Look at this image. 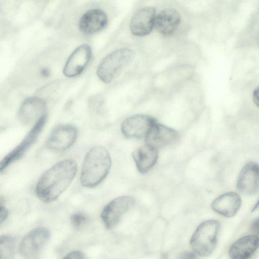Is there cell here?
<instances>
[{
  "label": "cell",
  "instance_id": "83f0119b",
  "mask_svg": "<svg viewBox=\"0 0 259 259\" xmlns=\"http://www.w3.org/2000/svg\"><path fill=\"white\" fill-rule=\"evenodd\" d=\"M258 208H259V198L257 200L256 202L254 204V206L252 208V211H255Z\"/></svg>",
  "mask_w": 259,
  "mask_h": 259
},
{
  "label": "cell",
  "instance_id": "e0dca14e",
  "mask_svg": "<svg viewBox=\"0 0 259 259\" xmlns=\"http://www.w3.org/2000/svg\"><path fill=\"white\" fill-rule=\"evenodd\" d=\"M132 157L139 171L144 174L156 164L158 158V149L145 144L136 148L132 153Z\"/></svg>",
  "mask_w": 259,
  "mask_h": 259
},
{
  "label": "cell",
  "instance_id": "ffe728a7",
  "mask_svg": "<svg viewBox=\"0 0 259 259\" xmlns=\"http://www.w3.org/2000/svg\"><path fill=\"white\" fill-rule=\"evenodd\" d=\"M15 247L14 239L10 236H2L0 238V259H11Z\"/></svg>",
  "mask_w": 259,
  "mask_h": 259
},
{
  "label": "cell",
  "instance_id": "9c48e42d",
  "mask_svg": "<svg viewBox=\"0 0 259 259\" xmlns=\"http://www.w3.org/2000/svg\"><path fill=\"white\" fill-rule=\"evenodd\" d=\"M92 49L87 44H83L71 53L63 68V72L68 77L79 75L84 70L92 57Z\"/></svg>",
  "mask_w": 259,
  "mask_h": 259
},
{
  "label": "cell",
  "instance_id": "cb8c5ba5",
  "mask_svg": "<svg viewBox=\"0 0 259 259\" xmlns=\"http://www.w3.org/2000/svg\"><path fill=\"white\" fill-rule=\"evenodd\" d=\"M180 259H197V257L193 252L186 251L181 255Z\"/></svg>",
  "mask_w": 259,
  "mask_h": 259
},
{
  "label": "cell",
  "instance_id": "f546056e",
  "mask_svg": "<svg viewBox=\"0 0 259 259\" xmlns=\"http://www.w3.org/2000/svg\"><path fill=\"white\" fill-rule=\"evenodd\" d=\"M247 259H256V257L254 256H251Z\"/></svg>",
  "mask_w": 259,
  "mask_h": 259
},
{
  "label": "cell",
  "instance_id": "2e32d148",
  "mask_svg": "<svg viewBox=\"0 0 259 259\" xmlns=\"http://www.w3.org/2000/svg\"><path fill=\"white\" fill-rule=\"evenodd\" d=\"M241 205L240 196L234 192L224 193L216 198L211 203L212 209L218 213L227 218L234 216Z\"/></svg>",
  "mask_w": 259,
  "mask_h": 259
},
{
  "label": "cell",
  "instance_id": "5b68a950",
  "mask_svg": "<svg viewBox=\"0 0 259 259\" xmlns=\"http://www.w3.org/2000/svg\"><path fill=\"white\" fill-rule=\"evenodd\" d=\"M47 119L46 114L40 117L22 141L5 156L0 163L1 172L25 154L37 140L44 128Z\"/></svg>",
  "mask_w": 259,
  "mask_h": 259
},
{
  "label": "cell",
  "instance_id": "f1b7e54d",
  "mask_svg": "<svg viewBox=\"0 0 259 259\" xmlns=\"http://www.w3.org/2000/svg\"><path fill=\"white\" fill-rule=\"evenodd\" d=\"M161 259H167V255L166 254H163L162 255V258Z\"/></svg>",
  "mask_w": 259,
  "mask_h": 259
},
{
  "label": "cell",
  "instance_id": "ba28073f",
  "mask_svg": "<svg viewBox=\"0 0 259 259\" xmlns=\"http://www.w3.org/2000/svg\"><path fill=\"white\" fill-rule=\"evenodd\" d=\"M156 122L157 120L154 117L148 115H134L123 121L121 130L127 138H145Z\"/></svg>",
  "mask_w": 259,
  "mask_h": 259
},
{
  "label": "cell",
  "instance_id": "7a4b0ae2",
  "mask_svg": "<svg viewBox=\"0 0 259 259\" xmlns=\"http://www.w3.org/2000/svg\"><path fill=\"white\" fill-rule=\"evenodd\" d=\"M111 159L106 149L101 146L92 148L86 154L82 164L80 181L84 187L93 188L107 176Z\"/></svg>",
  "mask_w": 259,
  "mask_h": 259
},
{
  "label": "cell",
  "instance_id": "277c9868",
  "mask_svg": "<svg viewBox=\"0 0 259 259\" xmlns=\"http://www.w3.org/2000/svg\"><path fill=\"white\" fill-rule=\"evenodd\" d=\"M135 52L129 49H120L105 57L99 64L97 75L105 83L111 82L134 59Z\"/></svg>",
  "mask_w": 259,
  "mask_h": 259
},
{
  "label": "cell",
  "instance_id": "d6986e66",
  "mask_svg": "<svg viewBox=\"0 0 259 259\" xmlns=\"http://www.w3.org/2000/svg\"><path fill=\"white\" fill-rule=\"evenodd\" d=\"M181 22V16L175 10L167 9L161 11L156 16L155 27L160 33L168 35L172 34Z\"/></svg>",
  "mask_w": 259,
  "mask_h": 259
},
{
  "label": "cell",
  "instance_id": "8fae6325",
  "mask_svg": "<svg viewBox=\"0 0 259 259\" xmlns=\"http://www.w3.org/2000/svg\"><path fill=\"white\" fill-rule=\"evenodd\" d=\"M237 187L241 193L247 195L255 194L259 189V164L253 161L247 162L238 175Z\"/></svg>",
  "mask_w": 259,
  "mask_h": 259
},
{
  "label": "cell",
  "instance_id": "9a60e30c",
  "mask_svg": "<svg viewBox=\"0 0 259 259\" xmlns=\"http://www.w3.org/2000/svg\"><path fill=\"white\" fill-rule=\"evenodd\" d=\"M46 103L38 97L27 98L21 104L18 113L19 120L24 124H28L38 119L45 114Z\"/></svg>",
  "mask_w": 259,
  "mask_h": 259
},
{
  "label": "cell",
  "instance_id": "30bf717a",
  "mask_svg": "<svg viewBox=\"0 0 259 259\" xmlns=\"http://www.w3.org/2000/svg\"><path fill=\"white\" fill-rule=\"evenodd\" d=\"M179 138L177 131L157 121L144 139L146 144L158 149L177 142Z\"/></svg>",
  "mask_w": 259,
  "mask_h": 259
},
{
  "label": "cell",
  "instance_id": "4fadbf2b",
  "mask_svg": "<svg viewBox=\"0 0 259 259\" xmlns=\"http://www.w3.org/2000/svg\"><path fill=\"white\" fill-rule=\"evenodd\" d=\"M49 230L44 227L33 229L23 238L19 246L20 253L25 256L31 255L38 251L50 238Z\"/></svg>",
  "mask_w": 259,
  "mask_h": 259
},
{
  "label": "cell",
  "instance_id": "3957f363",
  "mask_svg": "<svg viewBox=\"0 0 259 259\" xmlns=\"http://www.w3.org/2000/svg\"><path fill=\"white\" fill-rule=\"evenodd\" d=\"M220 227V223L214 220L201 223L190 240V245L193 252L201 257L210 255L217 244Z\"/></svg>",
  "mask_w": 259,
  "mask_h": 259
},
{
  "label": "cell",
  "instance_id": "6da1fadb",
  "mask_svg": "<svg viewBox=\"0 0 259 259\" xmlns=\"http://www.w3.org/2000/svg\"><path fill=\"white\" fill-rule=\"evenodd\" d=\"M77 169L76 163L72 159L55 164L42 175L36 185L38 198L45 203L55 201L71 183Z\"/></svg>",
  "mask_w": 259,
  "mask_h": 259
},
{
  "label": "cell",
  "instance_id": "603a6c76",
  "mask_svg": "<svg viewBox=\"0 0 259 259\" xmlns=\"http://www.w3.org/2000/svg\"><path fill=\"white\" fill-rule=\"evenodd\" d=\"M252 231L259 237V217L256 219L252 223L251 225Z\"/></svg>",
  "mask_w": 259,
  "mask_h": 259
},
{
  "label": "cell",
  "instance_id": "52a82bcc",
  "mask_svg": "<svg viewBox=\"0 0 259 259\" xmlns=\"http://www.w3.org/2000/svg\"><path fill=\"white\" fill-rule=\"evenodd\" d=\"M77 130L71 124L60 125L52 131L47 142V147L54 152H63L71 147L77 137Z\"/></svg>",
  "mask_w": 259,
  "mask_h": 259
},
{
  "label": "cell",
  "instance_id": "8992f818",
  "mask_svg": "<svg viewBox=\"0 0 259 259\" xmlns=\"http://www.w3.org/2000/svg\"><path fill=\"white\" fill-rule=\"evenodd\" d=\"M135 199L130 196L118 197L109 202L101 213L102 220L108 229L115 227L120 222L122 215L135 204Z\"/></svg>",
  "mask_w": 259,
  "mask_h": 259
},
{
  "label": "cell",
  "instance_id": "44dd1931",
  "mask_svg": "<svg viewBox=\"0 0 259 259\" xmlns=\"http://www.w3.org/2000/svg\"><path fill=\"white\" fill-rule=\"evenodd\" d=\"M86 220L85 216L81 213H74L71 217V222L75 227L81 226L85 223Z\"/></svg>",
  "mask_w": 259,
  "mask_h": 259
},
{
  "label": "cell",
  "instance_id": "5bb4252c",
  "mask_svg": "<svg viewBox=\"0 0 259 259\" xmlns=\"http://www.w3.org/2000/svg\"><path fill=\"white\" fill-rule=\"evenodd\" d=\"M108 23L105 13L99 9H92L87 11L80 18L78 26L85 34H91L103 29Z\"/></svg>",
  "mask_w": 259,
  "mask_h": 259
},
{
  "label": "cell",
  "instance_id": "d4e9b609",
  "mask_svg": "<svg viewBox=\"0 0 259 259\" xmlns=\"http://www.w3.org/2000/svg\"><path fill=\"white\" fill-rule=\"evenodd\" d=\"M8 215L7 209L1 204L0 206V223L1 224L5 221Z\"/></svg>",
  "mask_w": 259,
  "mask_h": 259
},
{
  "label": "cell",
  "instance_id": "4316f807",
  "mask_svg": "<svg viewBox=\"0 0 259 259\" xmlns=\"http://www.w3.org/2000/svg\"><path fill=\"white\" fill-rule=\"evenodd\" d=\"M50 71L48 68H43L41 70V74L43 76L47 77L49 75Z\"/></svg>",
  "mask_w": 259,
  "mask_h": 259
},
{
  "label": "cell",
  "instance_id": "484cf974",
  "mask_svg": "<svg viewBox=\"0 0 259 259\" xmlns=\"http://www.w3.org/2000/svg\"><path fill=\"white\" fill-rule=\"evenodd\" d=\"M252 100L254 103L259 107V85L255 88L253 92Z\"/></svg>",
  "mask_w": 259,
  "mask_h": 259
},
{
  "label": "cell",
  "instance_id": "ac0fdd59",
  "mask_svg": "<svg viewBox=\"0 0 259 259\" xmlns=\"http://www.w3.org/2000/svg\"><path fill=\"white\" fill-rule=\"evenodd\" d=\"M259 247V237L248 235L236 240L230 247L229 256L231 259H247Z\"/></svg>",
  "mask_w": 259,
  "mask_h": 259
},
{
  "label": "cell",
  "instance_id": "7c38bea8",
  "mask_svg": "<svg viewBox=\"0 0 259 259\" xmlns=\"http://www.w3.org/2000/svg\"><path fill=\"white\" fill-rule=\"evenodd\" d=\"M156 10L148 7L139 10L131 19L130 28L133 34L144 36L150 33L155 26Z\"/></svg>",
  "mask_w": 259,
  "mask_h": 259
},
{
  "label": "cell",
  "instance_id": "7402d4cb",
  "mask_svg": "<svg viewBox=\"0 0 259 259\" xmlns=\"http://www.w3.org/2000/svg\"><path fill=\"white\" fill-rule=\"evenodd\" d=\"M62 259H85V257L82 252L74 251L67 254Z\"/></svg>",
  "mask_w": 259,
  "mask_h": 259
}]
</instances>
